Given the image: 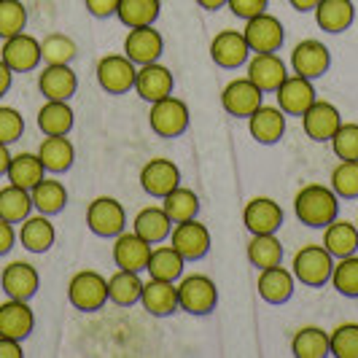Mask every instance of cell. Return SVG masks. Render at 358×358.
<instances>
[{"label": "cell", "instance_id": "1", "mask_svg": "<svg viewBox=\"0 0 358 358\" xmlns=\"http://www.w3.org/2000/svg\"><path fill=\"white\" fill-rule=\"evenodd\" d=\"M294 213L310 229H323L340 215V197L331 186L323 183H307L294 197Z\"/></svg>", "mask_w": 358, "mask_h": 358}, {"label": "cell", "instance_id": "2", "mask_svg": "<svg viewBox=\"0 0 358 358\" xmlns=\"http://www.w3.org/2000/svg\"><path fill=\"white\" fill-rule=\"evenodd\" d=\"M331 269H334V256L315 243H307L299 251L294 253V264L291 272L296 278V283L310 288H321L331 280Z\"/></svg>", "mask_w": 358, "mask_h": 358}, {"label": "cell", "instance_id": "3", "mask_svg": "<svg viewBox=\"0 0 358 358\" xmlns=\"http://www.w3.org/2000/svg\"><path fill=\"white\" fill-rule=\"evenodd\" d=\"M178 288V310L189 313V315H210L218 302V288L215 283L202 275V272H192V275H180L176 283Z\"/></svg>", "mask_w": 358, "mask_h": 358}, {"label": "cell", "instance_id": "4", "mask_svg": "<svg viewBox=\"0 0 358 358\" xmlns=\"http://www.w3.org/2000/svg\"><path fill=\"white\" fill-rule=\"evenodd\" d=\"M68 302L81 313H97L108 302V278L97 269H78L68 283Z\"/></svg>", "mask_w": 358, "mask_h": 358}, {"label": "cell", "instance_id": "5", "mask_svg": "<svg viewBox=\"0 0 358 358\" xmlns=\"http://www.w3.org/2000/svg\"><path fill=\"white\" fill-rule=\"evenodd\" d=\"M148 124L159 138H180L189 129V106L176 94H167L157 103H151Z\"/></svg>", "mask_w": 358, "mask_h": 358}, {"label": "cell", "instance_id": "6", "mask_svg": "<svg viewBox=\"0 0 358 358\" xmlns=\"http://www.w3.org/2000/svg\"><path fill=\"white\" fill-rule=\"evenodd\" d=\"M135 76H138V65L124 52L106 54L97 62V84H100V90L113 94V97L135 90Z\"/></svg>", "mask_w": 358, "mask_h": 358}, {"label": "cell", "instance_id": "7", "mask_svg": "<svg viewBox=\"0 0 358 358\" xmlns=\"http://www.w3.org/2000/svg\"><path fill=\"white\" fill-rule=\"evenodd\" d=\"M87 227L97 237L113 240L127 229V210L116 197H97L87 208Z\"/></svg>", "mask_w": 358, "mask_h": 358}, {"label": "cell", "instance_id": "8", "mask_svg": "<svg viewBox=\"0 0 358 358\" xmlns=\"http://www.w3.org/2000/svg\"><path fill=\"white\" fill-rule=\"evenodd\" d=\"M167 243H170L186 262H197L202 256H208L213 237H210V229H208L199 218H189V221L173 224V232L167 237Z\"/></svg>", "mask_w": 358, "mask_h": 358}, {"label": "cell", "instance_id": "9", "mask_svg": "<svg viewBox=\"0 0 358 358\" xmlns=\"http://www.w3.org/2000/svg\"><path fill=\"white\" fill-rule=\"evenodd\" d=\"M264 103V92L253 84L248 76L232 78L221 90V108L234 119H248L256 108Z\"/></svg>", "mask_w": 358, "mask_h": 358}, {"label": "cell", "instance_id": "10", "mask_svg": "<svg viewBox=\"0 0 358 358\" xmlns=\"http://www.w3.org/2000/svg\"><path fill=\"white\" fill-rule=\"evenodd\" d=\"M299 119H302L305 135L310 141H315V143H329L331 135L337 132V127L342 124L340 108L334 106V103H329V100H318V97L310 103V108Z\"/></svg>", "mask_w": 358, "mask_h": 358}, {"label": "cell", "instance_id": "11", "mask_svg": "<svg viewBox=\"0 0 358 358\" xmlns=\"http://www.w3.org/2000/svg\"><path fill=\"white\" fill-rule=\"evenodd\" d=\"M243 36L248 41L253 52H280L283 41H286V30H283V22L278 17H272L269 11L259 14V17L245 19V27H243Z\"/></svg>", "mask_w": 358, "mask_h": 358}, {"label": "cell", "instance_id": "12", "mask_svg": "<svg viewBox=\"0 0 358 358\" xmlns=\"http://www.w3.org/2000/svg\"><path fill=\"white\" fill-rule=\"evenodd\" d=\"M291 68H294V73L305 76L310 81H318L331 68V52H329V46L321 43V41L305 38L291 52Z\"/></svg>", "mask_w": 358, "mask_h": 358}, {"label": "cell", "instance_id": "13", "mask_svg": "<svg viewBox=\"0 0 358 358\" xmlns=\"http://www.w3.org/2000/svg\"><path fill=\"white\" fill-rule=\"evenodd\" d=\"M245 76L264 94H275L288 76V65L278 57V52H253L245 62Z\"/></svg>", "mask_w": 358, "mask_h": 358}, {"label": "cell", "instance_id": "14", "mask_svg": "<svg viewBox=\"0 0 358 358\" xmlns=\"http://www.w3.org/2000/svg\"><path fill=\"white\" fill-rule=\"evenodd\" d=\"M283 208L272 197H253L243 208V227L251 234H278L283 227Z\"/></svg>", "mask_w": 358, "mask_h": 358}, {"label": "cell", "instance_id": "15", "mask_svg": "<svg viewBox=\"0 0 358 358\" xmlns=\"http://www.w3.org/2000/svg\"><path fill=\"white\" fill-rule=\"evenodd\" d=\"M315 81H310L299 73H288L283 78V84L275 90L278 97V108L286 113V116H302L310 103L315 100Z\"/></svg>", "mask_w": 358, "mask_h": 358}, {"label": "cell", "instance_id": "16", "mask_svg": "<svg viewBox=\"0 0 358 358\" xmlns=\"http://www.w3.org/2000/svg\"><path fill=\"white\" fill-rule=\"evenodd\" d=\"M251 46L243 36V30H221L210 41V59L224 71H237L248 62Z\"/></svg>", "mask_w": 358, "mask_h": 358}, {"label": "cell", "instance_id": "17", "mask_svg": "<svg viewBox=\"0 0 358 358\" xmlns=\"http://www.w3.org/2000/svg\"><path fill=\"white\" fill-rule=\"evenodd\" d=\"M162 52H164V38L154 24H143V27H129L124 38V54L141 68L148 62H159Z\"/></svg>", "mask_w": 358, "mask_h": 358}, {"label": "cell", "instance_id": "18", "mask_svg": "<svg viewBox=\"0 0 358 358\" xmlns=\"http://www.w3.org/2000/svg\"><path fill=\"white\" fill-rule=\"evenodd\" d=\"M0 59L11 68L14 73H30L36 71L41 59V41H36L27 33H17V36L6 38L3 49H0Z\"/></svg>", "mask_w": 358, "mask_h": 358}, {"label": "cell", "instance_id": "19", "mask_svg": "<svg viewBox=\"0 0 358 358\" xmlns=\"http://www.w3.org/2000/svg\"><path fill=\"white\" fill-rule=\"evenodd\" d=\"M141 186L148 197L162 199L164 194H170L176 186H180V167L173 159H148L141 170Z\"/></svg>", "mask_w": 358, "mask_h": 358}, {"label": "cell", "instance_id": "20", "mask_svg": "<svg viewBox=\"0 0 358 358\" xmlns=\"http://www.w3.org/2000/svg\"><path fill=\"white\" fill-rule=\"evenodd\" d=\"M0 288L6 291L8 299L30 302L38 294V288H41V275L27 262H11V264H6L3 275H0Z\"/></svg>", "mask_w": 358, "mask_h": 358}, {"label": "cell", "instance_id": "21", "mask_svg": "<svg viewBox=\"0 0 358 358\" xmlns=\"http://www.w3.org/2000/svg\"><path fill=\"white\" fill-rule=\"evenodd\" d=\"M141 305L148 315L167 318V315L178 313V288L173 280L148 278V280H143V288H141Z\"/></svg>", "mask_w": 358, "mask_h": 358}, {"label": "cell", "instance_id": "22", "mask_svg": "<svg viewBox=\"0 0 358 358\" xmlns=\"http://www.w3.org/2000/svg\"><path fill=\"white\" fill-rule=\"evenodd\" d=\"M173 87H176V78H173V71L162 62H148V65H141L138 68V76H135V92L138 97L145 100V103H157L162 97L173 94Z\"/></svg>", "mask_w": 358, "mask_h": 358}, {"label": "cell", "instance_id": "23", "mask_svg": "<svg viewBox=\"0 0 358 358\" xmlns=\"http://www.w3.org/2000/svg\"><path fill=\"white\" fill-rule=\"evenodd\" d=\"M248 129L251 138L262 145H275L286 135V113L278 106H262L248 116Z\"/></svg>", "mask_w": 358, "mask_h": 358}, {"label": "cell", "instance_id": "24", "mask_svg": "<svg viewBox=\"0 0 358 358\" xmlns=\"http://www.w3.org/2000/svg\"><path fill=\"white\" fill-rule=\"evenodd\" d=\"M294 286H296V278L288 267L275 264V267L259 269L256 291L267 305H286L288 299L294 296Z\"/></svg>", "mask_w": 358, "mask_h": 358}, {"label": "cell", "instance_id": "25", "mask_svg": "<svg viewBox=\"0 0 358 358\" xmlns=\"http://www.w3.org/2000/svg\"><path fill=\"white\" fill-rule=\"evenodd\" d=\"M151 256V243L143 240L138 232H122L113 237V264L119 269L143 272Z\"/></svg>", "mask_w": 358, "mask_h": 358}, {"label": "cell", "instance_id": "26", "mask_svg": "<svg viewBox=\"0 0 358 358\" xmlns=\"http://www.w3.org/2000/svg\"><path fill=\"white\" fill-rule=\"evenodd\" d=\"M36 329V315L24 299H6L0 305V334L11 340H27Z\"/></svg>", "mask_w": 358, "mask_h": 358}, {"label": "cell", "instance_id": "27", "mask_svg": "<svg viewBox=\"0 0 358 358\" xmlns=\"http://www.w3.org/2000/svg\"><path fill=\"white\" fill-rule=\"evenodd\" d=\"M38 159H41L46 173L62 176L76 162V145L68 135H46L38 145Z\"/></svg>", "mask_w": 358, "mask_h": 358}, {"label": "cell", "instance_id": "28", "mask_svg": "<svg viewBox=\"0 0 358 358\" xmlns=\"http://www.w3.org/2000/svg\"><path fill=\"white\" fill-rule=\"evenodd\" d=\"M38 90L46 100H71L78 90V76L71 65H46L38 76Z\"/></svg>", "mask_w": 358, "mask_h": 358}, {"label": "cell", "instance_id": "29", "mask_svg": "<svg viewBox=\"0 0 358 358\" xmlns=\"http://www.w3.org/2000/svg\"><path fill=\"white\" fill-rule=\"evenodd\" d=\"M17 237H19V243H22L24 251L46 253L54 245V240H57V229H54V224H52V215L30 213L24 221H22Z\"/></svg>", "mask_w": 358, "mask_h": 358}, {"label": "cell", "instance_id": "30", "mask_svg": "<svg viewBox=\"0 0 358 358\" xmlns=\"http://www.w3.org/2000/svg\"><path fill=\"white\" fill-rule=\"evenodd\" d=\"M356 19V6L353 0H321L315 6V22L323 33L340 36L345 30H350Z\"/></svg>", "mask_w": 358, "mask_h": 358}, {"label": "cell", "instance_id": "31", "mask_svg": "<svg viewBox=\"0 0 358 358\" xmlns=\"http://www.w3.org/2000/svg\"><path fill=\"white\" fill-rule=\"evenodd\" d=\"M132 232H138L143 240H148L151 245L164 243L170 232H173V218L167 215V210L162 205H148L132 221Z\"/></svg>", "mask_w": 358, "mask_h": 358}, {"label": "cell", "instance_id": "32", "mask_svg": "<svg viewBox=\"0 0 358 358\" xmlns=\"http://www.w3.org/2000/svg\"><path fill=\"white\" fill-rule=\"evenodd\" d=\"M323 248L331 253L334 259L358 253V227L356 221H342L334 218L331 224L323 227Z\"/></svg>", "mask_w": 358, "mask_h": 358}, {"label": "cell", "instance_id": "33", "mask_svg": "<svg viewBox=\"0 0 358 358\" xmlns=\"http://www.w3.org/2000/svg\"><path fill=\"white\" fill-rule=\"evenodd\" d=\"M183 269H186V259H183L170 243H167V245H159V243H157V248L151 245V256H148V264H145L148 278H159V280H173V283H178Z\"/></svg>", "mask_w": 358, "mask_h": 358}, {"label": "cell", "instance_id": "34", "mask_svg": "<svg viewBox=\"0 0 358 358\" xmlns=\"http://www.w3.org/2000/svg\"><path fill=\"white\" fill-rule=\"evenodd\" d=\"M76 124L71 100H46L38 110V129L43 135H68Z\"/></svg>", "mask_w": 358, "mask_h": 358}, {"label": "cell", "instance_id": "35", "mask_svg": "<svg viewBox=\"0 0 358 358\" xmlns=\"http://www.w3.org/2000/svg\"><path fill=\"white\" fill-rule=\"evenodd\" d=\"M30 197H33V210H38V213H43V215H57V213H62L65 205H68V189L57 178L43 176V178L30 189Z\"/></svg>", "mask_w": 358, "mask_h": 358}, {"label": "cell", "instance_id": "36", "mask_svg": "<svg viewBox=\"0 0 358 358\" xmlns=\"http://www.w3.org/2000/svg\"><path fill=\"white\" fill-rule=\"evenodd\" d=\"M141 272H132V269H116L110 278H108V302L119 307H132L141 302Z\"/></svg>", "mask_w": 358, "mask_h": 358}, {"label": "cell", "instance_id": "37", "mask_svg": "<svg viewBox=\"0 0 358 358\" xmlns=\"http://www.w3.org/2000/svg\"><path fill=\"white\" fill-rule=\"evenodd\" d=\"M33 213V197L22 186H3L0 189V218L8 224H22L27 215Z\"/></svg>", "mask_w": 358, "mask_h": 358}, {"label": "cell", "instance_id": "38", "mask_svg": "<svg viewBox=\"0 0 358 358\" xmlns=\"http://www.w3.org/2000/svg\"><path fill=\"white\" fill-rule=\"evenodd\" d=\"M162 14V0H119L116 19L124 27H143L154 24Z\"/></svg>", "mask_w": 358, "mask_h": 358}, {"label": "cell", "instance_id": "39", "mask_svg": "<svg viewBox=\"0 0 358 358\" xmlns=\"http://www.w3.org/2000/svg\"><path fill=\"white\" fill-rule=\"evenodd\" d=\"M245 253L256 269L275 267L283 262V243L278 240V234H251Z\"/></svg>", "mask_w": 358, "mask_h": 358}, {"label": "cell", "instance_id": "40", "mask_svg": "<svg viewBox=\"0 0 358 358\" xmlns=\"http://www.w3.org/2000/svg\"><path fill=\"white\" fill-rule=\"evenodd\" d=\"M291 353L296 358H326L329 331H323L321 326H302L291 340Z\"/></svg>", "mask_w": 358, "mask_h": 358}, {"label": "cell", "instance_id": "41", "mask_svg": "<svg viewBox=\"0 0 358 358\" xmlns=\"http://www.w3.org/2000/svg\"><path fill=\"white\" fill-rule=\"evenodd\" d=\"M8 183L14 186H22V189H33L38 180L46 176L43 164L38 159V154H30V151H22L17 157H11V164H8Z\"/></svg>", "mask_w": 358, "mask_h": 358}, {"label": "cell", "instance_id": "42", "mask_svg": "<svg viewBox=\"0 0 358 358\" xmlns=\"http://www.w3.org/2000/svg\"><path fill=\"white\" fill-rule=\"evenodd\" d=\"M162 208L173 218V224H180V221H189V218H197L199 215V197L197 192H192V189H186L180 183L170 194L162 197Z\"/></svg>", "mask_w": 358, "mask_h": 358}, {"label": "cell", "instance_id": "43", "mask_svg": "<svg viewBox=\"0 0 358 358\" xmlns=\"http://www.w3.org/2000/svg\"><path fill=\"white\" fill-rule=\"evenodd\" d=\"M329 283L342 296L358 299V253L334 259V269H331V280Z\"/></svg>", "mask_w": 358, "mask_h": 358}, {"label": "cell", "instance_id": "44", "mask_svg": "<svg viewBox=\"0 0 358 358\" xmlns=\"http://www.w3.org/2000/svg\"><path fill=\"white\" fill-rule=\"evenodd\" d=\"M78 54V46L65 33H52L41 41V59L46 65H71Z\"/></svg>", "mask_w": 358, "mask_h": 358}, {"label": "cell", "instance_id": "45", "mask_svg": "<svg viewBox=\"0 0 358 358\" xmlns=\"http://www.w3.org/2000/svg\"><path fill=\"white\" fill-rule=\"evenodd\" d=\"M329 356L358 358V323H340L329 331Z\"/></svg>", "mask_w": 358, "mask_h": 358}, {"label": "cell", "instance_id": "46", "mask_svg": "<svg viewBox=\"0 0 358 358\" xmlns=\"http://www.w3.org/2000/svg\"><path fill=\"white\" fill-rule=\"evenodd\" d=\"M334 194L340 199H356L358 197V162L340 159L337 167L331 170V183Z\"/></svg>", "mask_w": 358, "mask_h": 358}, {"label": "cell", "instance_id": "47", "mask_svg": "<svg viewBox=\"0 0 358 358\" xmlns=\"http://www.w3.org/2000/svg\"><path fill=\"white\" fill-rule=\"evenodd\" d=\"M27 27V8L22 0H0V38L24 33Z\"/></svg>", "mask_w": 358, "mask_h": 358}, {"label": "cell", "instance_id": "48", "mask_svg": "<svg viewBox=\"0 0 358 358\" xmlns=\"http://www.w3.org/2000/svg\"><path fill=\"white\" fill-rule=\"evenodd\" d=\"M329 143H331V151L337 154V159L358 162V124L342 122Z\"/></svg>", "mask_w": 358, "mask_h": 358}, {"label": "cell", "instance_id": "49", "mask_svg": "<svg viewBox=\"0 0 358 358\" xmlns=\"http://www.w3.org/2000/svg\"><path fill=\"white\" fill-rule=\"evenodd\" d=\"M24 135V119L17 108L0 106V143L11 145Z\"/></svg>", "mask_w": 358, "mask_h": 358}, {"label": "cell", "instance_id": "50", "mask_svg": "<svg viewBox=\"0 0 358 358\" xmlns=\"http://www.w3.org/2000/svg\"><path fill=\"white\" fill-rule=\"evenodd\" d=\"M227 6H229V11H232L234 17L245 22V19L264 14L269 6V0H227Z\"/></svg>", "mask_w": 358, "mask_h": 358}, {"label": "cell", "instance_id": "51", "mask_svg": "<svg viewBox=\"0 0 358 358\" xmlns=\"http://www.w3.org/2000/svg\"><path fill=\"white\" fill-rule=\"evenodd\" d=\"M87 11L94 19H108L116 17V8H119V0H84Z\"/></svg>", "mask_w": 358, "mask_h": 358}, {"label": "cell", "instance_id": "52", "mask_svg": "<svg viewBox=\"0 0 358 358\" xmlns=\"http://www.w3.org/2000/svg\"><path fill=\"white\" fill-rule=\"evenodd\" d=\"M14 243H17V232H14V224H8V221H3L0 218V256H6V253L14 248Z\"/></svg>", "mask_w": 358, "mask_h": 358}, {"label": "cell", "instance_id": "53", "mask_svg": "<svg viewBox=\"0 0 358 358\" xmlns=\"http://www.w3.org/2000/svg\"><path fill=\"white\" fill-rule=\"evenodd\" d=\"M22 342L0 334V358H22Z\"/></svg>", "mask_w": 358, "mask_h": 358}, {"label": "cell", "instance_id": "54", "mask_svg": "<svg viewBox=\"0 0 358 358\" xmlns=\"http://www.w3.org/2000/svg\"><path fill=\"white\" fill-rule=\"evenodd\" d=\"M11 81H14V71L0 59V97L11 90Z\"/></svg>", "mask_w": 358, "mask_h": 358}, {"label": "cell", "instance_id": "55", "mask_svg": "<svg viewBox=\"0 0 358 358\" xmlns=\"http://www.w3.org/2000/svg\"><path fill=\"white\" fill-rule=\"evenodd\" d=\"M296 11H302V14H307V11H315V6L321 3V0H288Z\"/></svg>", "mask_w": 358, "mask_h": 358}, {"label": "cell", "instance_id": "56", "mask_svg": "<svg viewBox=\"0 0 358 358\" xmlns=\"http://www.w3.org/2000/svg\"><path fill=\"white\" fill-rule=\"evenodd\" d=\"M8 164H11V151L6 143H0V176L8 173Z\"/></svg>", "mask_w": 358, "mask_h": 358}, {"label": "cell", "instance_id": "57", "mask_svg": "<svg viewBox=\"0 0 358 358\" xmlns=\"http://www.w3.org/2000/svg\"><path fill=\"white\" fill-rule=\"evenodd\" d=\"M199 8H205V11H218V8H224L227 6V0H197Z\"/></svg>", "mask_w": 358, "mask_h": 358}, {"label": "cell", "instance_id": "58", "mask_svg": "<svg viewBox=\"0 0 358 358\" xmlns=\"http://www.w3.org/2000/svg\"><path fill=\"white\" fill-rule=\"evenodd\" d=\"M356 227H358V221H356Z\"/></svg>", "mask_w": 358, "mask_h": 358}]
</instances>
